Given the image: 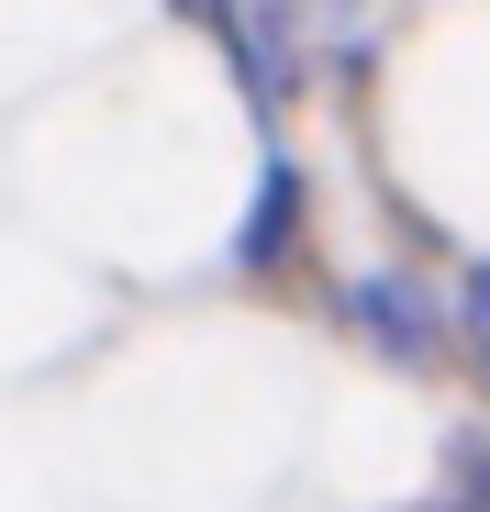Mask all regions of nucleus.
I'll return each instance as SVG.
<instances>
[{
    "label": "nucleus",
    "instance_id": "nucleus-3",
    "mask_svg": "<svg viewBox=\"0 0 490 512\" xmlns=\"http://www.w3.org/2000/svg\"><path fill=\"white\" fill-rule=\"evenodd\" d=\"M457 312H468V334H479V357H490V268L468 279V301H457Z\"/></svg>",
    "mask_w": 490,
    "mask_h": 512
},
{
    "label": "nucleus",
    "instance_id": "nucleus-1",
    "mask_svg": "<svg viewBox=\"0 0 490 512\" xmlns=\"http://www.w3.org/2000/svg\"><path fill=\"white\" fill-rule=\"evenodd\" d=\"M368 334L390 357H435V312H424V290H368Z\"/></svg>",
    "mask_w": 490,
    "mask_h": 512
},
{
    "label": "nucleus",
    "instance_id": "nucleus-2",
    "mask_svg": "<svg viewBox=\"0 0 490 512\" xmlns=\"http://www.w3.org/2000/svg\"><path fill=\"white\" fill-rule=\"evenodd\" d=\"M290 223H301V179H290V167H268V190H257V223H245V268H268V256L290 245Z\"/></svg>",
    "mask_w": 490,
    "mask_h": 512
}]
</instances>
